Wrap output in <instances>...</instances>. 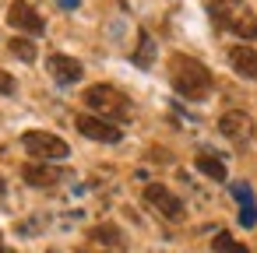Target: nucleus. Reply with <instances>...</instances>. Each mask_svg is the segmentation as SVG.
Instances as JSON below:
<instances>
[{
	"label": "nucleus",
	"mask_w": 257,
	"mask_h": 253,
	"mask_svg": "<svg viewBox=\"0 0 257 253\" xmlns=\"http://www.w3.org/2000/svg\"><path fill=\"white\" fill-rule=\"evenodd\" d=\"M57 4H60V8H67V11H74V8L81 4V0H57Z\"/></svg>",
	"instance_id": "nucleus-19"
},
{
	"label": "nucleus",
	"mask_w": 257,
	"mask_h": 253,
	"mask_svg": "<svg viewBox=\"0 0 257 253\" xmlns=\"http://www.w3.org/2000/svg\"><path fill=\"white\" fill-rule=\"evenodd\" d=\"M81 253H92V249H81Z\"/></svg>",
	"instance_id": "nucleus-21"
},
{
	"label": "nucleus",
	"mask_w": 257,
	"mask_h": 253,
	"mask_svg": "<svg viewBox=\"0 0 257 253\" xmlns=\"http://www.w3.org/2000/svg\"><path fill=\"white\" fill-rule=\"evenodd\" d=\"M88 239H92V242H99V246H113V249H123V246H127L123 232H120L113 221H102V225H95V228L88 232Z\"/></svg>",
	"instance_id": "nucleus-13"
},
{
	"label": "nucleus",
	"mask_w": 257,
	"mask_h": 253,
	"mask_svg": "<svg viewBox=\"0 0 257 253\" xmlns=\"http://www.w3.org/2000/svg\"><path fill=\"white\" fill-rule=\"evenodd\" d=\"M15 88H18L15 78H11L8 71H0V95H15Z\"/></svg>",
	"instance_id": "nucleus-18"
},
{
	"label": "nucleus",
	"mask_w": 257,
	"mask_h": 253,
	"mask_svg": "<svg viewBox=\"0 0 257 253\" xmlns=\"http://www.w3.org/2000/svg\"><path fill=\"white\" fill-rule=\"evenodd\" d=\"M211 249H215V253H250V249H246L243 242H236L229 232H218V235L211 239Z\"/></svg>",
	"instance_id": "nucleus-16"
},
{
	"label": "nucleus",
	"mask_w": 257,
	"mask_h": 253,
	"mask_svg": "<svg viewBox=\"0 0 257 253\" xmlns=\"http://www.w3.org/2000/svg\"><path fill=\"white\" fill-rule=\"evenodd\" d=\"M218 130H222V137H229L232 144H243V141L250 137V116H246L243 109H229V113L218 116Z\"/></svg>",
	"instance_id": "nucleus-10"
},
{
	"label": "nucleus",
	"mask_w": 257,
	"mask_h": 253,
	"mask_svg": "<svg viewBox=\"0 0 257 253\" xmlns=\"http://www.w3.org/2000/svg\"><path fill=\"white\" fill-rule=\"evenodd\" d=\"M208 15L215 29L232 32L236 39H246V43L257 39V15L243 0H208Z\"/></svg>",
	"instance_id": "nucleus-2"
},
{
	"label": "nucleus",
	"mask_w": 257,
	"mask_h": 253,
	"mask_svg": "<svg viewBox=\"0 0 257 253\" xmlns=\"http://www.w3.org/2000/svg\"><path fill=\"white\" fill-rule=\"evenodd\" d=\"M8 25L18 29V32H25V36H43L46 32L43 15L29 4V0H15V4L8 8Z\"/></svg>",
	"instance_id": "nucleus-7"
},
{
	"label": "nucleus",
	"mask_w": 257,
	"mask_h": 253,
	"mask_svg": "<svg viewBox=\"0 0 257 253\" xmlns=\"http://www.w3.org/2000/svg\"><path fill=\"white\" fill-rule=\"evenodd\" d=\"M8 46H11V53H15L18 60H25V64H32V60H36V43H29L25 36H15Z\"/></svg>",
	"instance_id": "nucleus-17"
},
{
	"label": "nucleus",
	"mask_w": 257,
	"mask_h": 253,
	"mask_svg": "<svg viewBox=\"0 0 257 253\" xmlns=\"http://www.w3.org/2000/svg\"><path fill=\"white\" fill-rule=\"evenodd\" d=\"M229 67H232L239 78L257 81V53H253L250 46H232V50H229Z\"/></svg>",
	"instance_id": "nucleus-11"
},
{
	"label": "nucleus",
	"mask_w": 257,
	"mask_h": 253,
	"mask_svg": "<svg viewBox=\"0 0 257 253\" xmlns=\"http://www.w3.org/2000/svg\"><path fill=\"white\" fill-rule=\"evenodd\" d=\"M22 179L29 183V186H57L60 179H67V172L64 169H53L50 162H29V165H22Z\"/></svg>",
	"instance_id": "nucleus-9"
},
{
	"label": "nucleus",
	"mask_w": 257,
	"mask_h": 253,
	"mask_svg": "<svg viewBox=\"0 0 257 253\" xmlns=\"http://www.w3.org/2000/svg\"><path fill=\"white\" fill-rule=\"evenodd\" d=\"M194 165H197L208 179H215V183H225V176H229V172H225V162H222V158H215V155H208V151H204V155H197V162H194Z\"/></svg>",
	"instance_id": "nucleus-15"
},
{
	"label": "nucleus",
	"mask_w": 257,
	"mask_h": 253,
	"mask_svg": "<svg viewBox=\"0 0 257 253\" xmlns=\"http://www.w3.org/2000/svg\"><path fill=\"white\" fill-rule=\"evenodd\" d=\"M81 102L92 109V116H102L109 123H127L134 116L131 99L120 88H113V85H88L85 95H81Z\"/></svg>",
	"instance_id": "nucleus-3"
},
{
	"label": "nucleus",
	"mask_w": 257,
	"mask_h": 253,
	"mask_svg": "<svg viewBox=\"0 0 257 253\" xmlns=\"http://www.w3.org/2000/svg\"><path fill=\"white\" fill-rule=\"evenodd\" d=\"M74 127H78L81 137L99 141V144H116V141L123 137V130H120L116 123H109V120H102V116H92V113H78V116H74Z\"/></svg>",
	"instance_id": "nucleus-6"
},
{
	"label": "nucleus",
	"mask_w": 257,
	"mask_h": 253,
	"mask_svg": "<svg viewBox=\"0 0 257 253\" xmlns=\"http://www.w3.org/2000/svg\"><path fill=\"white\" fill-rule=\"evenodd\" d=\"M169 81H173V88H176L183 99H194V102L208 99L211 88H215L211 71H208L201 60L187 57V53H173V57H169Z\"/></svg>",
	"instance_id": "nucleus-1"
},
{
	"label": "nucleus",
	"mask_w": 257,
	"mask_h": 253,
	"mask_svg": "<svg viewBox=\"0 0 257 253\" xmlns=\"http://www.w3.org/2000/svg\"><path fill=\"white\" fill-rule=\"evenodd\" d=\"M0 193H4V179H0Z\"/></svg>",
	"instance_id": "nucleus-20"
},
{
	"label": "nucleus",
	"mask_w": 257,
	"mask_h": 253,
	"mask_svg": "<svg viewBox=\"0 0 257 253\" xmlns=\"http://www.w3.org/2000/svg\"><path fill=\"white\" fill-rule=\"evenodd\" d=\"M46 71L53 74L57 85H74V81H81V74H85L81 60H74V57H67V53H53V57L46 60Z\"/></svg>",
	"instance_id": "nucleus-8"
},
{
	"label": "nucleus",
	"mask_w": 257,
	"mask_h": 253,
	"mask_svg": "<svg viewBox=\"0 0 257 253\" xmlns=\"http://www.w3.org/2000/svg\"><path fill=\"white\" fill-rule=\"evenodd\" d=\"M131 60H134L141 71H148V67H152V60H155V43H152V36H148L145 29L138 32V50H134V57H131Z\"/></svg>",
	"instance_id": "nucleus-14"
},
{
	"label": "nucleus",
	"mask_w": 257,
	"mask_h": 253,
	"mask_svg": "<svg viewBox=\"0 0 257 253\" xmlns=\"http://www.w3.org/2000/svg\"><path fill=\"white\" fill-rule=\"evenodd\" d=\"M145 200H148L166 221H183V214H187L183 200H180L166 183H148V186H145Z\"/></svg>",
	"instance_id": "nucleus-5"
},
{
	"label": "nucleus",
	"mask_w": 257,
	"mask_h": 253,
	"mask_svg": "<svg viewBox=\"0 0 257 253\" xmlns=\"http://www.w3.org/2000/svg\"><path fill=\"white\" fill-rule=\"evenodd\" d=\"M22 144H25V151L36 162H64L71 155L67 141L57 137V134H46V130H25L22 134Z\"/></svg>",
	"instance_id": "nucleus-4"
},
{
	"label": "nucleus",
	"mask_w": 257,
	"mask_h": 253,
	"mask_svg": "<svg viewBox=\"0 0 257 253\" xmlns=\"http://www.w3.org/2000/svg\"><path fill=\"white\" fill-rule=\"evenodd\" d=\"M232 197L239 200V225L253 228L257 225V204H253V190L246 183H232Z\"/></svg>",
	"instance_id": "nucleus-12"
}]
</instances>
